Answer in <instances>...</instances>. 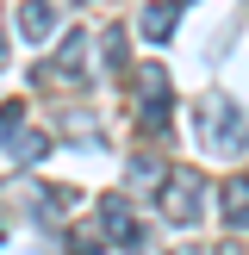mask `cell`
<instances>
[{
  "instance_id": "1",
  "label": "cell",
  "mask_w": 249,
  "mask_h": 255,
  "mask_svg": "<svg viewBox=\"0 0 249 255\" xmlns=\"http://www.w3.org/2000/svg\"><path fill=\"white\" fill-rule=\"evenodd\" d=\"M199 143L212 156H243L249 149V125H243V106L224 94H206L199 100Z\"/></svg>"
},
{
  "instance_id": "2",
  "label": "cell",
  "mask_w": 249,
  "mask_h": 255,
  "mask_svg": "<svg viewBox=\"0 0 249 255\" xmlns=\"http://www.w3.org/2000/svg\"><path fill=\"white\" fill-rule=\"evenodd\" d=\"M156 206L168 224H199V206H206V181L193 168H168V181L156 187Z\"/></svg>"
},
{
  "instance_id": "3",
  "label": "cell",
  "mask_w": 249,
  "mask_h": 255,
  "mask_svg": "<svg viewBox=\"0 0 249 255\" xmlns=\"http://www.w3.org/2000/svg\"><path fill=\"white\" fill-rule=\"evenodd\" d=\"M131 100H137V119H143V131H168V112H174L168 69H137V75H131Z\"/></svg>"
},
{
  "instance_id": "4",
  "label": "cell",
  "mask_w": 249,
  "mask_h": 255,
  "mask_svg": "<svg viewBox=\"0 0 249 255\" xmlns=\"http://www.w3.org/2000/svg\"><path fill=\"white\" fill-rule=\"evenodd\" d=\"M0 149H6L12 162H37V156L50 149V137H37L31 125H25V100L0 106Z\"/></svg>"
},
{
  "instance_id": "5",
  "label": "cell",
  "mask_w": 249,
  "mask_h": 255,
  "mask_svg": "<svg viewBox=\"0 0 249 255\" xmlns=\"http://www.w3.org/2000/svg\"><path fill=\"white\" fill-rule=\"evenodd\" d=\"M100 231H106L112 249H137V243H143V231H137V218H131V206H124V193H106V199H100Z\"/></svg>"
},
{
  "instance_id": "6",
  "label": "cell",
  "mask_w": 249,
  "mask_h": 255,
  "mask_svg": "<svg viewBox=\"0 0 249 255\" xmlns=\"http://www.w3.org/2000/svg\"><path fill=\"white\" fill-rule=\"evenodd\" d=\"M19 37L25 44H50L56 37V0H25L19 6Z\"/></svg>"
},
{
  "instance_id": "7",
  "label": "cell",
  "mask_w": 249,
  "mask_h": 255,
  "mask_svg": "<svg viewBox=\"0 0 249 255\" xmlns=\"http://www.w3.org/2000/svg\"><path fill=\"white\" fill-rule=\"evenodd\" d=\"M174 25H181V0H149V6H143V19H137V31H143L149 44H168V37H174Z\"/></svg>"
},
{
  "instance_id": "8",
  "label": "cell",
  "mask_w": 249,
  "mask_h": 255,
  "mask_svg": "<svg viewBox=\"0 0 249 255\" xmlns=\"http://www.w3.org/2000/svg\"><path fill=\"white\" fill-rule=\"evenodd\" d=\"M224 224H231V231H249V174H231V181H224Z\"/></svg>"
},
{
  "instance_id": "9",
  "label": "cell",
  "mask_w": 249,
  "mask_h": 255,
  "mask_svg": "<svg viewBox=\"0 0 249 255\" xmlns=\"http://www.w3.org/2000/svg\"><path fill=\"white\" fill-rule=\"evenodd\" d=\"M100 56H106V75H124V25H112L100 37Z\"/></svg>"
},
{
  "instance_id": "10",
  "label": "cell",
  "mask_w": 249,
  "mask_h": 255,
  "mask_svg": "<svg viewBox=\"0 0 249 255\" xmlns=\"http://www.w3.org/2000/svg\"><path fill=\"white\" fill-rule=\"evenodd\" d=\"M131 181H137V187H162V181H168V168H162L156 156H137V162H131Z\"/></svg>"
},
{
  "instance_id": "11",
  "label": "cell",
  "mask_w": 249,
  "mask_h": 255,
  "mask_svg": "<svg viewBox=\"0 0 249 255\" xmlns=\"http://www.w3.org/2000/svg\"><path fill=\"white\" fill-rule=\"evenodd\" d=\"M0 69H6V37H0Z\"/></svg>"
},
{
  "instance_id": "12",
  "label": "cell",
  "mask_w": 249,
  "mask_h": 255,
  "mask_svg": "<svg viewBox=\"0 0 249 255\" xmlns=\"http://www.w3.org/2000/svg\"><path fill=\"white\" fill-rule=\"evenodd\" d=\"M174 255H199V249H187V243H181V249H174Z\"/></svg>"
}]
</instances>
